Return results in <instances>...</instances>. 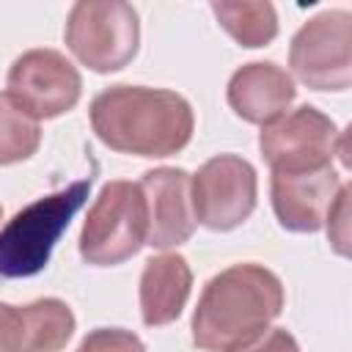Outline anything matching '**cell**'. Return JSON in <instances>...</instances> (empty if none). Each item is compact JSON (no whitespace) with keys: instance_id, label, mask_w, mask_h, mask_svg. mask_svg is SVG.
<instances>
[{"instance_id":"obj_1","label":"cell","mask_w":352,"mask_h":352,"mask_svg":"<svg viewBox=\"0 0 352 352\" xmlns=\"http://www.w3.org/2000/svg\"><path fill=\"white\" fill-rule=\"evenodd\" d=\"M283 311V286L261 264H234L201 292L192 341L206 352H239L258 341Z\"/></svg>"},{"instance_id":"obj_2","label":"cell","mask_w":352,"mask_h":352,"mask_svg":"<svg viewBox=\"0 0 352 352\" xmlns=\"http://www.w3.org/2000/svg\"><path fill=\"white\" fill-rule=\"evenodd\" d=\"M192 107L162 88L113 85L91 102L96 138L121 154L170 157L192 138Z\"/></svg>"},{"instance_id":"obj_3","label":"cell","mask_w":352,"mask_h":352,"mask_svg":"<svg viewBox=\"0 0 352 352\" xmlns=\"http://www.w3.org/2000/svg\"><path fill=\"white\" fill-rule=\"evenodd\" d=\"M88 192L91 176L36 198L6 220L0 228V278H30L41 272L72 217L88 201Z\"/></svg>"},{"instance_id":"obj_4","label":"cell","mask_w":352,"mask_h":352,"mask_svg":"<svg viewBox=\"0 0 352 352\" xmlns=\"http://www.w3.org/2000/svg\"><path fill=\"white\" fill-rule=\"evenodd\" d=\"M148 236L146 198L138 182H107L80 231V256L94 267L132 258Z\"/></svg>"},{"instance_id":"obj_5","label":"cell","mask_w":352,"mask_h":352,"mask_svg":"<svg viewBox=\"0 0 352 352\" xmlns=\"http://www.w3.org/2000/svg\"><path fill=\"white\" fill-rule=\"evenodd\" d=\"M140 41L138 11L121 0H82L74 3L66 19V44L80 63L94 72L124 69Z\"/></svg>"},{"instance_id":"obj_6","label":"cell","mask_w":352,"mask_h":352,"mask_svg":"<svg viewBox=\"0 0 352 352\" xmlns=\"http://www.w3.org/2000/svg\"><path fill=\"white\" fill-rule=\"evenodd\" d=\"M258 148L272 173L324 168L333 165L336 154L346 165V132H338L336 124L311 104L267 124L258 135Z\"/></svg>"},{"instance_id":"obj_7","label":"cell","mask_w":352,"mask_h":352,"mask_svg":"<svg viewBox=\"0 0 352 352\" xmlns=\"http://www.w3.org/2000/svg\"><path fill=\"white\" fill-rule=\"evenodd\" d=\"M289 66L314 91H346L352 82V16L330 8L308 19L292 38Z\"/></svg>"},{"instance_id":"obj_8","label":"cell","mask_w":352,"mask_h":352,"mask_svg":"<svg viewBox=\"0 0 352 352\" xmlns=\"http://www.w3.org/2000/svg\"><path fill=\"white\" fill-rule=\"evenodd\" d=\"M195 220L212 231L242 226L256 209V170L236 154H217L190 176Z\"/></svg>"},{"instance_id":"obj_9","label":"cell","mask_w":352,"mask_h":352,"mask_svg":"<svg viewBox=\"0 0 352 352\" xmlns=\"http://www.w3.org/2000/svg\"><path fill=\"white\" fill-rule=\"evenodd\" d=\"M82 91L80 72L58 50H30L8 72V96L36 121L69 113Z\"/></svg>"},{"instance_id":"obj_10","label":"cell","mask_w":352,"mask_h":352,"mask_svg":"<svg viewBox=\"0 0 352 352\" xmlns=\"http://www.w3.org/2000/svg\"><path fill=\"white\" fill-rule=\"evenodd\" d=\"M341 187L344 182L333 165L314 168V170L272 173L270 192H272V209L278 223L297 234L319 231Z\"/></svg>"},{"instance_id":"obj_11","label":"cell","mask_w":352,"mask_h":352,"mask_svg":"<svg viewBox=\"0 0 352 352\" xmlns=\"http://www.w3.org/2000/svg\"><path fill=\"white\" fill-rule=\"evenodd\" d=\"M138 184L143 190L146 214H148L146 242L160 250L187 242L198 226L192 209L190 173L182 168H154L146 170Z\"/></svg>"},{"instance_id":"obj_12","label":"cell","mask_w":352,"mask_h":352,"mask_svg":"<svg viewBox=\"0 0 352 352\" xmlns=\"http://www.w3.org/2000/svg\"><path fill=\"white\" fill-rule=\"evenodd\" d=\"M294 102V82L292 77L270 63V60H256L234 72L228 80V104L231 110L250 121V124H272L280 116H286L289 104Z\"/></svg>"},{"instance_id":"obj_13","label":"cell","mask_w":352,"mask_h":352,"mask_svg":"<svg viewBox=\"0 0 352 352\" xmlns=\"http://www.w3.org/2000/svg\"><path fill=\"white\" fill-rule=\"evenodd\" d=\"M192 286V272L184 256L162 253L146 261L140 275V314L148 327H162L173 322Z\"/></svg>"},{"instance_id":"obj_14","label":"cell","mask_w":352,"mask_h":352,"mask_svg":"<svg viewBox=\"0 0 352 352\" xmlns=\"http://www.w3.org/2000/svg\"><path fill=\"white\" fill-rule=\"evenodd\" d=\"M19 311L16 352H60L74 333V314L63 300L44 297Z\"/></svg>"},{"instance_id":"obj_15","label":"cell","mask_w":352,"mask_h":352,"mask_svg":"<svg viewBox=\"0 0 352 352\" xmlns=\"http://www.w3.org/2000/svg\"><path fill=\"white\" fill-rule=\"evenodd\" d=\"M212 11L242 47H264L278 33V16L270 3H212Z\"/></svg>"},{"instance_id":"obj_16","label":"cell","mask_w":352,"mask_h":352,"mask_svg":"<svg viewBox=\"0 0 352 352\" xmlns=\"http://www.w3.org/2000/svg\"><path fill=\"white\" fill-rule=\"evenodd\" d=\"M41 143L38 121L8 94H0V165L30 160Z\"/></svg>"},{"instance_id":"obj_17","label":"cell","mask_w":352,"mask_h":352,"mask_svg":"<svg viewBox=\"0 0 352 352\" xmlns=\"http://www.w3.org/2000/svg\"><path fill=\"white\" fill-rule=\"evenodd\" d=\"M77 352H146V346L129 330H121V327H99V330H91L80 341Z\"/></svg>"},{"instance_id":"obj_18","label":"cell","mask_w":352,"mask_h":352,"mask_svg":"<svg viewBox=\"0 0 352 352\" xmlns=\"http://www.w3.org/2000/svg\"><path fill=\"white\" fill-rule=\"evenodd\" d=\"M324 223H327V236H330L336 253L346 256L349 253V248H346V242H349V187L346 184L341 187V192H338L336 204L330 206Z\"/></svg>"},{"instance_id":"obj_19","label":"cell","mask_w":352,"mask_h":352,"mask_svg":"<svg viewBox=\"0 0 352 352\" xmlns=\"http://www.w3.org/2000/svg\"><path fill=\"white\" fill-rule=\"evenodd\" d=\"M239 352H300V346H297V341H294V336L289 330L272 327L258 341H253L250 346H245Z\"/></svg>"},{"instance_id":"obj_20","label":"cell","mask_w":352,"mask_h":352,"mask_svg":"<svg viewBox=\"0 0 352 352\" xmlns=\"http://www.w3.org/2000/svg\"><path fill=\"white\" fill-rule=\"evenodd\" d=\"M19 344V311L0 302V352H16Z\"/></svg>"},{"instance_id":"obj_21","label":"cell","mask_w":352,"mask_h":352,"mask_svg":"<svg viewBox=\"0 0 352 352\" xmlns=\"http://www.w3.org/2000/svg\"><path fill=\"white\" fill-rule=\"evenodd\" d=\"M0 217H3V209H0Z\"/></svg>"}]
</instances>
